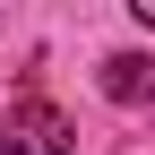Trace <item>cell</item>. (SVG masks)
<instances>
[{
	"instance_id": "cell-2",
	"label": "cell",
	"mask_w": 155,
	"mask_h": 155,
	"mask_svg": "<svg viewBox=\"0 0 155 155\" xmlns=\"http://www.w3.org/2000/svg\"><path fill=\"white\" fill-rule=\"evenodd\" d=\"M104 95L112 104H155V61L147 52H112L104 61Z\"/></svg>"
},
{
	"instance_id": "cell-1",
	"label": "cell",
	"mask_w": 155,
	"mask_h": 155,
	"mask_svg": "<svg viewBox=\"0 0 155 155\" xmlns=\"http://www.w3.org/2000/svg\"><path fill=\"white\" fill-rule=\"evenodd\" d=\"M69 147H78V121L61 104H43V95L0 104V155H69Z\"/></svg>"
}]
</instances>
